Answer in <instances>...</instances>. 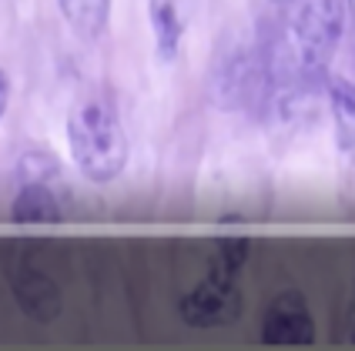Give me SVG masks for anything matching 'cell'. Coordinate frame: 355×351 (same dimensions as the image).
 Masks as SVG:
<instances>
[{"label":"cell","instance_id":"obj_8","mask_svg":"<svg viewBox=\"0 0 355 351\" xmlns=\"http://www.w3.org/2000/svg\"><path fill=\"white\" fill-rule=\"evenodd\" d=\"M64 20L84 40H98L111 20V0H58Z\"/></svg>","mask_w":355,"mask_h":351},{"label":"cell","instance_id":"obj_4","mask_svg":"<svg viewBox=\"0 0 355 351\" xmlns=\"http://www.w3.org/2000/svg\"><path fill=\"white\" fill-rule=\"evenodd\" d=\"M261 345L268 348H309L315 345V318L298 291H282L265 308Z\"/></svg>","mask_w":355,"mask_h":351},{"label":"cell","instance_id":"obj_1","mask_svg":"<svg viewBox=\"0 0 355 351\" xmlns=\"http://www.w3.org/2000/svg\"><path fill=\"white\" fill-rule=\"evenodd\" d=\"M349 0H285L268 47V80L278 98L295 100L325 84L345 30Z\"/></svg>","mask_w":355,"mask_h":351},{"label":"cell","instance_id":"obj_6","mask_svg":"<svg viewBox=\"0 0 355 351\" xmlns=\"http://www.w3.org/2000/svg\"><path fill=\"white\" fill-rule=\"evenodd\" d=\"M10 217L17 224H58L60 221V204L54 191L40 181H31L24 184L14 201H10Z\"/></svg>","mask_w":355,"mask_h":351},{"label":"cell","instance_id":"obj_9","mask_svg":"<svg viewBox=\"0 0 355 351\" xmlns=\"http://www.w3.org/2000/svg\"><path fill=\"white\" fill-rule=\"evenodd\" d=\"M148 17H151L155 47H158L161 60H171L178 54V47H181V34H184V24H181L175 0H151L148 3Z\"/></svg>","mask_w":355,"mask_h":351},{"label":"cell","instance_id":"obj_7","mask_svg":"<svg viewBox=\"0 0 355 351\" xmlns=\"http://www.w3.org/2000/svg\"><path fill=\"white\" fill-rule=\"evenodd\" d=\"M329 107H332L342 151L355 157V80L329 78Z\"/></svg>","mask_w":355,"mask_h":351},{"label":"cell","instance_id":"obj_13","mask_svg":"<svg viewBox=\"0 0 355 351\" xmlns=\"http://www.w3.org/2000/svg\"><path fill=\"white\" fill-rule=\"evenodd\" d=\"M272 3H285V0H272Z\"/></svg>","mask_w":355,"mask_h":351},{"label":"cell","instance_id":"obj_5","mask_svg":"<svg viewBox=\"0 0 355 351\" xmlns=\"http://www.w3.org/2000/svg\"><path fill=\"white\" fill-rule=\"evenodd\" d=\"M14 298L20 312L34 321H54L60 314V288L40 271L14 274Z\"/></svg>","mask_w":355,"mask_h":351},{"label":"cell","instance_id":"obj_3","mask_svg":"<svg viewBox=\"0 0 355 351\" xmlns=\"http://www.w3.org/2000/svg\"><path fill=\"white\" fill-rule=\"evenodd\" d=\"M178 314H181V321L188 328H198V332H211V328L235 325V318L241 314L238 274L211 264V271L178 301Z\"/></svg>","mask_w":355,"mask_h":351},{"label":"cell","instance_id":"obj_2","mask_svg":"<svg viewBox=\"0 0 355 351\" xmlns=\"http://www.w3.org/2000/svg\"><path fill=\"white\" fill-rule=\"evenodd\" d=\"M67 147L78 171L94 184H111L128 164L124 120L111 98H84L67 117Z\"/></svg>","mask_w":355,"mask_h":351},{"label":"cell","instance_id":"obj_10","mask_svg":"<svg viewBox=\"0 0 355 351\" xmlns=\"http://www.w3.org/2000/svg\"><path fill=\"white\" fill-rule=\"evenodd\" d=\"M342 341L355 348V285H352V294H349V308L342 314Z\"/></svg>","mask_w":355,"mask_h":351},{"label":"cell","instance_id":"obj_11","mask_svg":"<svg viewBox=\"0 0 355 351\" xmlns=\"http://www.w3.org/2000/svg\"><path fill=\"white\" fill-rule=\"evenodd\" d=\"M7 100H10V80H7V74L0 71V117L7 114Z\"/></svg>","mask_w":355,"mask_h":351},{"label":"cell","instance_id":"obj_12","mask_svg":"<svg viewBox=\"0 0 355 351\" xmlns=\"http://www.w3.org/2000/svg\"><path fill=\"white\" fill-rule=\"evenodd\" d=\"M349 7H352V17H355V0H349Z\"/></svg>","mask_w":355,"mask_h":351}]
</instances>
